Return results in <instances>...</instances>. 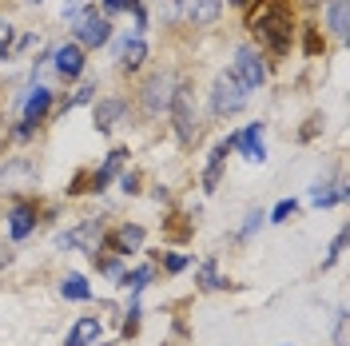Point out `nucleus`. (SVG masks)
Listing matches in <instances>:
<instances>
[{
    "label": "nucleus",
    "mask_w": 350,
    "mask_h": 346,
    "mask_svg": "<svg viewBox=\"0 0 350 346\" xmlns=\"http://www.w3.org/2000/svg\"><path fill=\"white\" fill-rule=\"evenodd\" d=\"M291 24L295 21H291V8H286L283 0H259V8L251 12V32L275 56H283L286 48H291V36H295Z\"/></svg>",
    "instance_id": "1"
},
{
    "label": "nucleus",
    "mask_w": 350,
    "mask_h": 346,
    "mask_svg": "<svg viewBox=\"0 0 350 346\" xmlns=\"http://www.w3.org/2000/svg\"><path fill=\"white\" fill-rule=\"evenodd\" d=\"M167 120L175 124V135H179V144L183 148H191L199 135V116H196V92L187 80H179L172 92V108H167Z\"/></svg>",
    "instance_id": "2"
},
{
    "label": "nucleus",
    "mask_w": 350,
    "mask_h": 346,
    "mask_svg": "<svg viewBox=\"0 0 350 346\" xmlns=\"http://www.w3.org/2000/svg\"><path fill=\"white\" fill-rule=\"evenodd\" d=\"M111 40V21L100 16V8H80L72 16V44L80 48H104Z\"/></svg>",
    "instance_id": "3"
},
{
    "label": "nucleus",
    "mask_w": 350,
    "mask_h": 346,
    "mask_svg": "<svg viewBox=\"0 0 350 346\" xmlns=\"http://www.w3.org/2000/svg\"><path fill=\"white\" fill-rule=\"evenodd\" d=\"M231 76H235V84H239L247 96L267 84V64H262V56L251 48V44L235 48V68H231Z\"/></svg>",
    "instance_id": "4"
},
{
    "label": "nucleus",
    "mask_w": 350,
    "mask_h": 346,
    "mask_svg": "<svg viewBox=\"0 0 350 346\" xmlns=\"http://www.w3.org/2000/svg\"><path fill=\"white\" fill-rule=\"evenodd\" d=\"M100 243H104V219H84V223H76L72 231L56 239V247L60 251H88V255H96L100 251Z\"/></svg>",
    "instance_id": "5"
},
{
    "label": "nucleus",
    "mask_w": 350,
    "mask_h": 346,
    "mask_svg": "<svg viewBox=\"0 0 350 346\" xmlns=\"http://www.w3.org/2000/svg\"><path fill=\"white\" fill-rule=\"evenodd\" d=\"M247 108V92L235 84L231 72H219L215 84H211V111L215 116H235V111Z\"/></svg>",
    "instance_id": "6"
},
{
    "label": "nucleus",
    "mask_w": 350,
    "mask_h": 346,
    "mask_svg": "<svg viewBox=\"0 0 350 346\" xmlns=\"http://www.w3.org/2000/svg\"><path fill=\"white\" fill-rule=\"evenodd\" d=\"M175 84H179V80H175V76H167V72L152 76V80L144 84V111H148V116H167Z\"/></svg>",
    "instance_id": "7"
},
{
    "label": "nucleus",
    "mask_w": 350,
    "mask_h": 346,
    "mask_svg": "<svg viewBox=\"0 0 350 346\" xmlns=\"http://www.w3.org/2000/svg\"><path fill=\"white\" fill-rule=\"evenodd\" d=\"M36 223H40V211H36V203L32 199H16L12 203V211H8V235L24 243V239L36 231Z\"/></svg>",
    "instance_id": "8"
},
{
    "label": "nucleus",
    "mask_w": 350,
    "mask_h": 346,
    "mask_svg": "<svg viewBox=\"0 0 350 346\" xmlns=\"http://www.w3.org/2000/svg\"><path fill=\"white\" fill-rule=\"evenodd\" d=\"M144 239H148V231H144L139 223H120V227L108 235V251H111V255H131V251H144Z\"/></svg>",
    "instance_id": "9"
},
{
    "label": "nucleus",
    "mask_w": 350,
    "mask_h": 346,
    "mask_svg": "<svg viewBox=\"0 0 350 346\" xmlns=\"http://www.w3.org/2000/svg\"><path fill=\"white\" fill-rule=\"evenodd\" d=\"M52 68L64 76V80H80L84 76V48L80 44H60L52 52Z\"/></svg>",
    "instance_id": "10"
},
{
    "label": "nucleus",
    "mask_w": 350,
    "mask_h": 346,
    "mask_svg": "<svg viewBox=\"0 0 350 346\" xmlns=\"http://www.w3.org/2000/svg\"><path fill=\"white\" fill-rule=\"evenodd\" d=\"M235 148V135H227V139H219L211 155H207V168H203V191H215L219 187V175H223V163H227V152Z\"/></svg>",
    "instance_id": "11"
},
{
    "label": "nucleus",
    "mask_w": 350,
    "mask_h": 346,
    "mask_svg": "<svg viewBox=\"0 0 350 346\" xmlns=\"http://www.w3.org/2000/svg\"><path fill=\"white\" fill-rule=\"evenodd\" d=\"M235 148L243 152L247 163H262L267 148H262V124H247L243 131H235Z\"/></svg>",
    "instance_id": "12"
},
{
    "label": "nucleus",
    "mask_w": 350,
    "mask_h": 346,
    "mask_svg": "<svg viewBox=\"0 0 350 346\" xmlns=\"http://www.w3.org/2000/svg\"><path fill=\"white\" fill-rule=\"evenodd\" d=\"M52 111V88H32L24 100V124H44V116Z\"/></svg>",
    "instance_id": "13"
},
{
    "label": "nucleus",
    "mask_w": 350,
    "mask_h": 346,
    "mask_svg": "<svg viewBox=\"0 0 350 346\" xmlns=\"http://www.w3.org/2000/svg\"><path fill=\"white\" fill-rule=\"evenodd\" d=\"M100 330H104L100 319H96V315H84V319H76V323H72L64 346H92L96 338H100Z\"/></svg>",
    "instance_id": "14"
},
{
    "label": "nucleus",
    "mask_w": 350,
    "mask_h": 346,
    "mask_svg": "<svg viewBox=\"0 0 350 346\" xmlns=\"http://www.w3.org/2000/svg\"><path fill=\"white\" fill-rule=\"evenodd\" d=\"M124 159H128V148H116V152H108L104 168H96V172L88 175V179H92V187H88V191H104V187L111 183V175L124 168Z\"/></svg>",
    "instance_id": "15"
},
{
    "label": "nucleus",
    "mask_w": 350,
    "mask_h": 346,
    "mask_svg": "<svg viewBox=\"0 0 350 346\" xmlns=\"http://www.w3.org/2000/svg\"><path fill=\"white\" fill-rule=\"evenodd\" d=\"M116 56H120V68L124 72H135V68L148 60V40L144 36H128V40L116 48Z\"/></svg>",
    "instance_id": "16"
},
{
    "label": "nucleus",
    "mask_w": 350,
    "mask_h": 346,
    "mask_svg": "<svg viewBox=\"0 0 350 346\" xmlns=\"http://www.w3.org/2000/svg\"><path fill=\"white\" fill-rule=\"evenodd\" d=\"M124 111H128V104H124V100H100V104H96V128L111 131L120 120H124Z\"/></svg>",
    "instance_id": "17"
},
{
    "label": "nucleus",
    "mask_w": 350,
    "mask_h": 346,
    "mask_svg": "<svg viewBox=\"0 0 350 346\" xmlns=\"http://www.w3.org/2000/svg\"><path fill=\"white\" fill-rule=\"evenodd\" d=\"M155 279V267L152 263H144V267H135V271H124V279H120V287H128L131 299H139L144 291H148V282Z\"/></svg>",
    "instance_id": "18"
},
{
    "label": "nucleus",
    "mask_w": 350,
    "mask_h": 346,
    "mask_svg": "<svg viewBox=\"0 0 350 346\" xmlns=\"http://www.w3.org/2000/svg\"><path fill=\"white\" fill-rule=\"evenodd\" d=\"M347 4L350 0H330L327 4V28H330V36L334 40H347Z\"/></svg>",
    "instance_id": "19"
},
{
    "label": "nucleus",
    "mask_w": 350,
    "mask_h": 346,
    "mask_svg": "<svg viewBox=\"0 0 350 346\" xmlns=\"http://www.w3.org/2000/svg\"><path fill=\"white\" fill-rule=\"evenodd\" d=\"M60 295L72 299V303H88V299H92V287H88L84 275H76V271H72V275H64V282H60Z\"/></svg>",
    "instance_id": "20"
},
{
    "label": "nucleus",
    "mask_w": 350,
    "mask_h": 346,
    "mask_svg": "<svg viewBox=\"0 0 350 346\" xmlns=\"http://www.w3.org/2000/svg\"><path fill=\"white\" fill-rule=\"evenodd\" d=\"M219 8H223V0H187V12L196 24H215Z\"/></svg>",
    "instance_id": "21"
},
{
    "label": "nucleus",
    "mask_w": 350,
    "mask_h": 346,
    "mask_svg": "<svg viewBox=\"0 0 350 346\" xmlns=\"http://www.w3.org/2000/svg\"><path fill=\"white\" fill-rule=\"evenodd\" d=\"M342 199H347V183H342V179H338L330 191H323V187L310 191V203H314V207H334V203H342Z\"/></svg>",
    "instance_id": "22"
},
{
    "label": "nucleus",
    "mask_w": 350,
    "mask_h": 346,
    "mask_svg": "<svg viewBox=\"0 0 350 346\" xmlns=\"http://www.w3.org/2000/svg\"><path fill=\"white\" fill-rule=\"evenodd\" d=\"M196 279H199V287H203V291H219V287H227V282H223V275H219V263H215V259L203 263Z\"/></svg>",
    "instance_id": "23"
},
{
    "label": "nucleus",
    "mask_w": 350,
    "mask_h": 346,
    "mask_svg": "<svg viewBox=\"0 0 350 346\" xmlns=\"http://www.w3.org/2000/svg\"><path fill=\"white\" fill-rule=\"evenodd\" d=\"M342 251H347V231H338V235H334V243H330V251H327V259H323V271H330L334 263L342 259Z\"/></svg>",
    "instance_id": "24"
},
{
    "label": "nucleus",
    "mask_w": 350,
    "mask_h": 346,
    "mask_svg": "<svg viewBox=\"0 0 350 346\" xmlns=\"http://www.w3.org/2000/svg\"><path fill=\"white\" fill-rule=\"evenodd\" d=\"M295 211H299V199H279V203H275V211H271V223H286Z\"/></svg>",
    "instance_id": "25"
},
{
    "label": "nucleus",
    "mask_w": 350,
    "mask_h": 346,
    "mask_svg": "<svg viewBox=\"0 0 350 346\" xmlns=\"http://www.w3.org/2000/svg\"><path fill=\"white\" fill-rule=\"evenodd\" d=\"M262 219H267L262 211H247V223L239 227V239H251V235H255V231L262 227Z\"/></svg>",
    "instance_id": "26"
},
{
    "label": "nucleus",
    "mask_w": 350,
    "mask_h": 346,
    "mask_svg": "<svg viewBox=\"0 0 350 346\" xmlns=\"http://www.w3.org/2000/svg\"><path fill=\"white\" fill-rule=\"evenodd\" d=\"M92 96H96V84H84V88H76V96L68 100L64 108H68V111H72V108H80V104H88V100H92Z\"/></svg>",
    "instance_id": "27"
},
{
    "label": "nucleus",
    "mask_w": 350,
    "mask_h": 346,
    "mask_svg": "<svg viewBox=\"0 0 350 346\" xmlns=\"http://www.w3.org/2000/svg\"><path fill=\"white\" fill-rule=\"evenodd\" d=\"M8 48H12V24L8 16H0V56H8Z\"/></svg>",
    "instance_id": "28"
},
{
    "label": "nucleus",
    "mask_w": 350,
    "mask_h": 346,
    "mask_svg": "<svg viewBox=\"0 0 350 346\" xmlns=\"http://www.w3.org/2000/svg\"><path fill=\"white\" fill-rule=\"evenodd\" d=\"M120 187H124L128 195H135V191H139V175H135V172H120Z\"/></svg>",
    "instance_id": "29"
},
{
    "label": "nucleus",
    "mask_w": 350,
    "mask_h": 346,
    "mask_svg": "<svg viewBox=\"0 0 350 346\" xmlns=\"http://www.w3.org/2000/svg\"><path fill=\"white\" fill-rule=\"evenodd\" d=\"M187 267H191V259H187V255H167V271H172V275L187 271Z\"/></svg>",
    "instance_id": "30"
},
{
    "label": "nucleus",
    "mask_w": 350,
    "mask_h": 346,
    "mask_svg": "<svg viewBox=\"0 0 350 346\" xmlns=\"http://www.w3.org/2000/svg\"><path fill=\"white\" fill-rule=\"evenodd\" d=\"M334 346H347V310H338V326H334Z\"/></svg>",
    "instance_id": "31"
},
{
    "label": "nucleus",
    "mask_w": 350,
    "mask_h": 346,
    "mask_svg": "<svg viewBox=\"0 0 350 346\" xmlns=\"http://www.w3.org/2000/svg\"><path fill=\"white\" fill-rule=\"evenodd\" d=\"M100 4H104L108 12H124V8H131V4H135V0H100Z\"/></svg>",
    "instance_id": "32"
},
{
    "label": "nucleus",
    "mask_w": 350,
    "mask_h": 346,
    "mask_svg": "<svg viewBox=\"0 0 350 346\" xmlns=\"http://www.w3.org/2000/svg\"><path fill=\"white\" fill-rule=\"evenodd\" d=\"M80 8H84V0H64V8H60V12H64V16H76Z\"/></svg>",
    "instance_id": "33"
},
{
    "label": "nucleus",
    "mask_w": 350,
    "mask_h": 346,
    "mask_svg": "<svg viewBox=\"0 0 350 346\" xmlns=\"http://www.w3.org/2000/svg\"><path fill=\"white\" fill-rule=\"evenodd\" d=\"M24 4H40V0H24Z\"/></svg>",
    "instance_id": "34"
}]
</instances>
